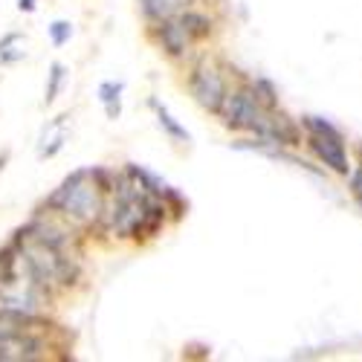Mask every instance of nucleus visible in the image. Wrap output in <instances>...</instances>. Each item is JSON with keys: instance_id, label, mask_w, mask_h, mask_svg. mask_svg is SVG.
I'll return each instance as SVG.
<instances>
[{"instance_id": "nucleus-3", "label": "nucleus", "mask_w": 362, "mask_h": 362, "mask_svg": "<svg viewBox=\"0 0 362 362\" xmlns=\"http://www.w3.org/2000/svg\"><path fill=\"white\" fill-rule=\"evenodd\" d=\"M107 174L105 171H76L49 197V209L64 221L73 223H93L105 215V194H107Z\"/></svg>"}, {"instance_id": "nucleus-8", "label": "nucleus", "mask_w": 362, "mask_h": 362, "mask_svg": "<svg viewBox=\"0 0 362 362\" xmlns=\"http://www.w3.org/2000/svg\"><path fill=\"white\" fill-rule=\"evenodd\" d=\"M67 142V116H55L52 122L41 131L38 139V157H55Z\"/></svg>"}, {"instance_id": "nucleus-1", "label": "nucleus", "mask_w": 362, "mask_h": 362, "mask_svg": "<svg viewBox=\"0 0 362 362\" xmlns=\"http://www.w3.org/2000/svg\"><path fill=\"white\" fill-rule=\"evenodd\" d=\"M18 252L23 255L33 276L47 287L70 284L76 276V258L70 252V238L62 226L52 223H33L18 235Z\"/></svg>"}, {"instance_id": "nucleus-9", "label": "nucleus", "mask_w": 362, "mask_h": 362, "mask_svg": "<svg viewBox=\"0 0 362 362\" xmlns=\"http://www.w3.org/2000/svg\"><path fill=\"white\" fill-rule=\"evenodd\" d=\"M29 38L23 33H6L0 38V64H18L26 58Z\"/></svg>"}, {"instance_id": "nucleus-7", "label": "nucleus", "mask_w": 362, "mask_h": 362, "mask_svg": "<svg viewBox=\"0 0 362 362\" xmlns=\"http://www.w3.org/2000/svg\"><path fill=\"white\" fill-rule=\"evenodd\" d=\"M189 87H192V96L206 107V110H221L223 107V99H226V81L221 76V70L215 64H197L192 78H189Z\"/></svg>"}, {"instance_id": "nucleus-12", "label": "nucleus", "mask_w": 362, "mask_h": 362, "mask_svg": "<svg viewBox=\"0 0 362 362\" xmlns=\"http://www.w3.org/2000/svg\"><path fill=\"white\" fill-rule=\"evenodd\" d=\"M142 4V12L148 18H154V21H165L177 12H183L192 6V0H139Z\"/></svg>"}, {"instance_id": "nucleus-13", "label": "nucleus", "mask_w": 362, "mask_h": 362, "mask_svg": "<svg viewBox=\"0 0 362 362\" xmlns=\"http://www.w3.org/2000/svg\"><path fill=\"white\" fill-rule=\"evenodd\" d=\"M64 78H67V67L55 62V64L49 67V81H47V90H44V102H47V105H52V102L58 99V93H62V84H64Z\"/></svg>"}, {"instance_id": "nucleus-5", "label": "nucleus", "mask_w": 362, "mask_h": 362, "mask_svg": "<svg viewBox=\"0 0 362 362\" xmlns=\"http://www.w3.org/2000/svg\"><path fill=\"white\" fill-rule=\"evenodd\" d=\"M209 29H212V23H209L206 15L192 12V9H183V12H177V15H171V18L163 21L160 41H163V47L171 55H183L197 38L209 35Z\"/></svg>"}, {"instance_id": "nucleus-14", "label": "nucleus", "mask_w": 362, "mask_h": 362, "mask_svg": "<svg viewBox=\"0 0 362 362\" xmlns=\"http://www.w3.org/2000/svg\"><path fill=\"white\" fill-rule=\"evenodd\" d=\"M73 38V23L70 21H52L49 23V41L52 47H64Z\"/></svg>"}, {"instance_id": "nucleus-2", "label": "nucleus", "mask_w": 362, "mask_h": 362, "mask_svg": "<svg viewBox=\"0 0 362 362\" xmlns=\"http://www.w3.org/2000/svg\"><path fill=\"white\" fill-rule=\"evenodd\" d=\"M49 298V290L33 276L18 247L0 255V313L33 319Z\"/></svg>"}, {"instance_id": "nucleus-11", "label": "nucleus", "mask_w": 362, "mask_h": 362, "mask_svg": "<svg viewBox=\"0 0 362 362\" xmlns=\"http://www.w3.org/2000/svg\"><path fill=\"white\" fill-rule=\"evenodd\" d=\"M122 93H125V84L122 81H102L99 84V102H102L107 119H119V116H122Z\"/></svg>"}, {"instance_id": "nucleus-16", "label": "nucleus", "mask_w": 362, "mask_h": 362, "mask_svg": "<svg viewBox=\"0 0 362 362\" xmlns=\"http://www.w3.org/2000/svg\"><path fill=\"white\" fill-rule=\"evenodd\" d=\"M35 4L38 0H18V9L21 12H35Z\"/></svg>"}, {"instance_id": "nucleus-6", "label": "nucleus", "mask_w": 362, "mask_h": 362, "mask_svg": "<svg viewBox=\"0 0 362 362\" xmlns=\"http://www.w3.org/2000/svg\"><path fill=\"white\" fill-rule=\"evenodd\" d=\"M305 128L310 134V148L319 154V160L325 165H330L337 174H348V154H345V142H342V134L325 122L319 116H308L305 119Z\"/></svg>"}, {"instance_id": "nucleus-15", "label": "nucleus", "mask_w": 362, "mask_h": 362, "mask_svg": "<svg viewBox=\"0 0 362 362\" xmlns=\"http://www.w3.org/2000/svg\"><path fill=\"white\" fill-rule=\"evenodd\" d=\"M351 192H354V197L359 200V206H362V165L354 171V177H351Z\"/></svg>"}, {"instance_id": "nucleus-4", "label": "nucleus", "mask_w": 362, "mask_h": 362, "mask_svg": "<svg viewBox=\"0 0 362 362\" xmlns=\"http://www.w3.org/2000/svg\"><path fill=\"white\" fill-rule=\"evenodd\" d=\"M26 325V316L0 313V362H29L41 356V342Z\"/></svg>"}, {"instance_id": "nucleus-10", "label": "nucleus", "mask_w": 362, "mask_h": 362, "mask_svg": "<svg viewBox=\"0 0 362 362\" xmlns=\"http://www.w3.org/2000/svg\"><path fill=\"white\" fill-rule=\"evenodd\" d=\"M148 105H151V110L157 113V122H160V128H163V131H165V134H168L174 142H192V134H189L183 125L177 122V119L171 116V110H168V107H165L160 99H151Z\"/></svg>"}]
</instances>
